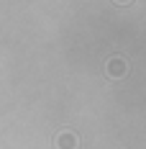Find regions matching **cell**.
Masks as SVG:
<instances>
[{
  "instance_id": "6da1fadb",
  "label": "cell",
  "mask_w": 146,
  "mask_h": 149,
  "mask_svg": "<svg viewBox=\"0 0 146 149\" xmlns=\"http://www.w3.org/2000/svg\"><path fill=\"white\" fill-rule=\"evenodd\" d=\"M108 74H110V77H123V74H126V62L120 59V57L110 59L108 62Z\"/></svg>"
},
{
  "instance_id": "7a4b0ae2",
  "label": "cell",
  "mask_w": 146,
  "mask_h": 149,
  "mask_svg": "<svg viewBox=\"0 0 146 149\" xmlns=\"http://www.w3.org/2000/svg\"><path fill=\"white\" fill-rule=\"evenodd\" d=\"M77 147V136L74 134H62L59 136V149H74Z\"/></svg>"
},
{
  "instance_id": "3957f363",
  "label": "cell",
  "mask_w": 146,
  "mask_h": 149,
  "mask_svg": "<svg viewBox=\"0 0 146 149\" xmlns=\"http://www.w3.org/2000/svg\"><path fill=\"white\" fill-rule=\"evenodd\" d=\"M118 3H128V0H118Z\"/></svg>"
}]
</instances>
